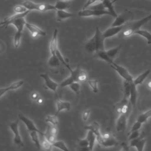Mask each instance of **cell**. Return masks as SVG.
Returning a JSON list of instances; mask_svg holds the SVG:
<instances>
[{"label": "cell", "instance_id": "8", "mask_svg": "<svg viewBox=\"0 0 151 151\" xmlns=\"http://www.w3.org/2000/svg\"><path fill=\"white\" fill-rule=\"evenodd\" d=\"M96 140L100 145L106 147L115 146L118 145L117 140L111 134L107 137H103L102 134L97 136H96Z\"/></svg>", "mask_w": 151, "mask_h": 151}, {"label": "cell", "instance_id": "48", "mask_svg": "<svg viewBox=\"0 0 151 151\" xmlns=\"http://www.w3.org/2000/svg\"><path fill=\"white\" fill-rule=\"evenodd\" d=\"M140 132L139 130H136V131H134L132 132H130V134L129 136V140H133L136 137H137L139 135H140Z\"/></svg>", "mask_w": 151, "mask_h": 151}, {"label": "cell", "instance_id": "12", "mask_svg": "<svg viewBox=\"0 0 151 151\" xmlns=\"http://www.w3.org/2000/svg\"><path fill=\"white\" fill-rule=\"evenodd\" d=\"M40 77L44 80V85L47 88H49L50 90H52L53 92L55 93V95H57L56 90L57 87H58L59 84L54 81L51 79V78L48 76L47 73H42L40 74Z\"/></svg>", "mask_w": 151, "mask_h": 151}, {"label": "cell", "instance_id": "28", "mask_svg": "<svg viewBox=\"0 0 151 151\" xmlns=\"http://www.w3.org/2000/svg\"><path fill=\"white\" fill-rule=\"evenodd\" d=\"M95 55L96 57H97L98 58H100V59L106 61L109 64H111L113 62V60H111L109 57V56L107 55V54L106 53V51L105 50L99 51L95 52Z\"/></svg>", "mask_w": 151, "mask_h": 151}, {"label": "cell", "instance_id": "20", "mask_svg": "<svg viewBox=\"0 0 151 151\" xmlns=\"http://www.w3.org/2000/svg\"><path fill=\"white\" fill-rule=\"evenodd\" d=\"M24 18L25 17H19L11 21L10 24H12L15 27L17 31L21 32H22L26 24V21Z\"/></svg>", "mask_w": 151, "mask_h": 151}, {"label": "cell", "instance_id": "45", "mask_svg": "<svg viewBox=\"0 0 151 151\" xmlns=\"http://www.w3.org/2000/svg\"><path fill=\"white\" fill-rule=\"evenodd\" d=\"M78 145L83 147V148H87L89 150V149H88V142L87 139V138H85V139H80V140H78Z\"/></svg>", "mask_w": 151, "mask_h": 151}, {"label": "cell", "instance_id": "30", "mask_svg": "<svg viewBox=\"0 0 151 151\" xmlns=\"http://www.w3.org/2000/svg\"><path fill=\"white\" fill-rule=\"evenodd\" d=\"M54 5H55L57 10V9L65 10L70 8V3L68 1L60 0V1H58Z\"/></svg>", "mask_w": 151, "mask_h": 151}, {"label": "cell", "instance_id": "6", "mask_svg": "<svg viewBox=\"0 0 151 151\" xmlns=\"http://www.w3.org/2000/svg\"><path fill=\"white\" fill-rule=\"evenodd\" d=\"M18 123L19 120L17 119L13 122H11L8 124V126L12 132L14 133V137L13 139V142L15 145L18 147H23L24 143L21 139V137L19 133V129H18Z\"/></svg>", "mask_w": 151, "mask_h": 151}, {"label": "cell", "instance_id": "7", "mask_svg": "<svg viewBox=\"0 0 151 151\" xmlns=\"http://www.w3.org/2000/svg\"><path fill=\"white\" fill-rule=\"evenodd\" d=\"M110 65L113 69H114L120 75V76L122 78H123L124 80H126L130 82L133 81V76L130 74L129 71L124 67H122L120 65L117 64L114 61L111 64H110Z\"/></svg>", "mask_w": 151, "mask_h": 151}, {"label": "cell", "instance_id": "2", "mask_svg": "<svg viewBox=\"0 0 151 151\" xmlns=\"http://www.w3.org/2000/svg\"><path fill=\"white\" fill-rule=\"evenodd\" d=\"M21 4L29 11L37 10L41 12H45L50 10H57L55 5L47 3L38 4L30 0L24 1L21 3Z\"/></svg>", "mask_w": 151, "mask_h": 151}, {"label": "cell", "instance_id": "43", "mask_svg": "<svg viewBox=\"0 0 151 151\" xmlns=\"http://www.w3.org/2000/svg\"><path fill=\"white\" fill-rule=\"evenodd\" d=\"M87 80V73L83 70H81L79 76H78V82L84 83Z\"/></svg>", "mask_w": 151, "mask_h": 151}, {"label": "cell", "instance_id": "19", "mask_svg": "<svg viewBox=\"0 0 151 151\" xmlns=\"http://www.w3.org/2000/svg\"><path fill=\"white\" fill-rule=\"evenodd\" d=\"M24 84V81L23 80H19L16 82H14L10 84L9 86L4 87V88H0V97H2L5 93H6L9 90H13L17 89L21 87Z\"/></svg>", "mask_w": 151, "mask_h": 151}, {"label": "cell", "instance_id": "49", "mask_svg": "<svg viewBox=\"0 0 151 151\" xmlns=\"http://www.w3.org/2000/svg\"><path fill=\"white\" fill-rule=\"evenodd\" d=\"M90 113V109H87L84 111L83 113V119L84 121H86L88 119V117Z\"/></svg>", "mask_w": 151, "mask_h": 151}, {"label": "cell", "instance_id": "35", "mask_svg": "<svg viewBox=\"0 0 151 151\" xmlns=\"http://www.w3.org/2000/svg\"><path fill=\"white\" fill-rule=\"evenodd\" d=\"M120 47H121V46L119 45V46L116 47H114V48H111V49H110V50L106 51V53H107V55L109 56V57L111 60H114V57L116 56L117 54L118 53V52H119V51Z\"/></svg>", "mask_w": 151, "mask_h": 151}, {"label": "cell", "instance_id": "44", "mask_svg": "<svg viewBox=\"0 0 151 151\" xmlns=\"http://www.w3.org/2000/svg\"><path fill=\"white\" fill-rule=\"evenodd\" d=\"M27 9L24 5H22V4L21 5H17L16 6H14V12H15L16 13H22L24 12L25 11H27Z\"/></svg>", "mask_w": 151, "mask_h": 151}, {"label": "cell", "instance_id": "11", "mask_svg": "<svg viewBox=\"0 0 151 151\" xmlns=\"http://www.w3.org/2000/svg\"><path fill=\"white\" fill-rule=\"evenodd\" d=\"M127 114L122 113L120 114L119 118L117 120L116 124V130L119 132H124L127 127Z\"/></svg>", "mask_w": 151, "mask_h": 151}, {"label": "cell", "instance_id": "23", "mask_svg": "<svg viewBox=\"0 0 151 151\" xmlns=\"http://www.w3.org/2000/svg\"><path fill=\"white\" fill-rule=\"evenodd\" d=\"M57 20L58 21H61L65 19L73 17L74 14L71 12L65 11V10L57 9Z\"/></svg>", "mask_w": 151, "mask_h": 151}, {"label": "cell", "instance_id": "40", "mask_svg": "<svg viewBox=\"0 0 151 151\" xmlns=\"http://www.w3.org/2000/svg\"><path fill=\"white\" fill-rule=\"evenodd\" d=\"M68 86L70 87V88L72 91H73L74 93H76L77 96L79 94L80 88V84L79 82H74L70 84Z\"/></svg>", "mask_w": 151, "mask_h": 151}, {"label": "cell", "instance_id": "18", "mask_svg": "<svg viewBox=\"0 0 151 151\" xmlns=\"http://www.w3.org/2000/svg\"><path fill=\"white\" fill-rule=\"evenodd\" d=\"M57 100H56V105H57V111L55 114L57 116L59 112L61 111L62 110H70L71 108V104L70 102L68 101H64L61 100L56 95Z\"/></svg>", "mask_w": 151, "mask_h": 151}, {"label": "cell", "instance_id": "29", "mask_svg": "<svg viewBox=\"0 0 151 151\" xmlns=\"http://www.w3.org/2000/svg\"><path fill=\"white\" fill-rule=\"evenodd\" d=\"M38 133L36 131H32L29 132V135L31 137V139L34 144V146L38 149H40L41 147V143H40V140L38 137Z\"/></svg>", "mask_w": 151, "mask_h": 151}, {"label": "cell", "instance_id": "37", "mask_svg": "<svg viewBox=\"0 0 151 151\" xmlns=\"http://www.w3.org/2000/svg\"><path fill=\"white\" fill-rule=\"evenodd\" d=\"M45 122L47 123H50L52 125L54 126H56L58 123L57 116L55 114L47 116L45 118Z\"/></svg>", "mask_w": 151, "mask_h": 151}, {"label": "cell", "instance_id": "16", "mask_svg": "<svg viewBox=\"0 0 151 151\" xmlns=\"http://www.w3.org/2000/svg\"><path fill=\"white\" fill-rule=\"evenodd\" d=\"M30 12L29 10H27V11L22 12V13H16L15 14L5 19L2 22H0V27H6L8 25H9L11 22V21L19 17H25L29 12Z\"/></svg>", "mask_w": 151, "mask_h": 151}, {"label": "cell", "instance_id": "52", "mask_svg": "<svg viewBox=\"0 0 151 151\" xmlns=\"http://www.w3.org/2000/svg\"><path fill=\"white\" fill-rule=\"evenodd\" d=\"M148 87L151 89V81H149V83H148Z\"/></svg>", "mask_w": 151, "mask_h": 151}, {"label": "cell", "instance_id": "38", "mask_svg": "<svg viewBox=\"0 0 151 151\" xmlns=\"http://www.w3.org/2000/svg\"><path fill=\"white\" fill-rule=\"evenodd\" d=\"M52 146H54L58 149H60L64 151H68V149L66 145H65L64 142L62 140H59V141H55L53 144Z\"/></svg>", "mask_w": 151, "mask_h": 151}, {"label": "cell", "instance_id": "41", "mask_svg": "<svg viewBox=\"0 0 151 151\" xmlns=\"http://www.w3.org/2000/svg\"><path fill=\"white\" fill-rule=\"evenodd\" d=\"M55 55L57 56V57L58 58V59L60 60V62L61 63H62L68 70L69 69H70L71 68V67H70V65H69V64L67 63V62L64 60V57H63V56L62 55V54H61V52H60V51H59V50L58 49H57V51H56V52H55Z\"/></svg>", "mask_w": 151, "mask_h": 151}, {"label": "cell", "instance_id": "32", "mask_svg": "<svg viewBox=\"0 0 151 151\" xmlns=\"http://www.w3.org/2000/svg\"><path fill=\"white\" fill-rule=\"evenodd\" d=\"M48 64L50 67H57L60 65V61L55 54H52L48 60Z\"/></svg>", "mask_w": 151, "mask_h": 151}, {"label": "cell", "instance_id": "25", "mask_svg": "<svg viewBox=\"0 0 151 151\" xmlns=\"http://www.w3.org/2000/svg\"><path fill=\"white\" fill-rule=\"evenodd\" d=\"M150 73V70L148 69L146 71L142 73V74H139L136 78H135L133 80V83H134V84L137 86V85L142 84L143 82L144 81V80H145V78L149 76Z\"/></svg>", "mask_w": 151, "mask_h": 151}, {"label": "cell", "instance_id": "10", "mask_svg": "<svg viewBox=\"0 0 151 151\" xmlns=\"http://www.w3.org/2000/svg\"><path fill=\"white\" fill-rule=\"evenodd\" d=\"M18 118L20 120H21L25 124V125L26 126L27 129L29 132H31L32 131H36L39 133V134L44 136V133L37 129L36 126L34 124V122L31 120H30L28 117H27L22 113L18 114Z\"/></svg>", "mask_w": 151, "mask_h": 151}, {"label": "cell", "instance_id": "51", "mask_svg": "<svg viewBox=\"0 0 151 151\" xmlns=\"http://www.w3.org/2000/svg\"><path fill=\"white\" fill-rule=\"evenodd\" d=\"M37 100V102H38V103H40H40H41V102L42 101V99H41V98H40V97H39Z\"/></svg>", "mask_w": 151, "mask_h": 151}, {"label": "cell", "instance_id": "34", "mask_svg": "<svg viewBox=\"0 0 151 151\" xmlns=\"http://www.w3.org/2000/svg\"><path fill=\"white\" fill-rule=\"evenodd\" d=\"M150 117H151V109L140 114L138 116L137 120L143 124V123L146 122L147 120V119Z\"/></svg>", "mask_w": 151, "mask_h": 151}, {"label": "cell", "instance_id": "50", "mask_svg": "<svg viewBox=\"0 0 151 151\" xmlns=\"http://www.w3.org/2000/svg\"><path fill=\"white\" fill-rule=\"evenodd\" d=\"M31 97L32 100H37L40 97H39V94L37 92H34L33 93H32L31 96Z\"/></svg>", "mask_w": 151, "mask_h": 151}, {"label": "cell", "instance_id": "36", "mask_svg": "<svg viewBox=\"0 0 151 151\" xmlns=\"http://www.w3.org/2000/svg\"><path fill=\"white\" fill-rule=\"evenodd\" d=\"M55 135H54V134H53L51 133V132L50 130V127H49V126H48V127H47L46 132L44 133V136L45 137V139L48 142H50L51 143L53 144L55 142Z\"/></svg>", "mask_w": 151, "mask_h": 151}, {"label": "cell", "instance_id": "39", "mask_svg": "<svg viewBox=\"0 0 151 151\" xmlns=\"http://www.w3.org/2000/svg\"><path fill=\"white\" fill-rule=\"evenodd\" d=\"M22 36V32L16 31L15 35H14V44L15 48H17L19 44H20V40Z\"/></svg>", "mask_w": 151, "mask_h": 151}, {"label": "cell", "instance_id": "5", "mask_svg": "<svg viewBox=\"0 0 151 151\" xmlns=\"http://www.w3.org/2000/svg\"><path fill=\"white\" fill-rule=\"evenodd\" d=\"M81 68L79 65H77L74 70H72L71 68L68 70L70 72V77H67L66 79L63 80L60 86L61 87H64L69 86L70 84L74 82H78V76L81 71Z\"/></svg>", "mask_w": 151, "mask_h": 151}, {"label": "cell", "instance_id": "47", "mask_svg": "<svg viewBox=\"0 0 151 151\" xmlns=\"http://www.w3.org/2000/svg\"><path fill=\"white\" fill-rule=\"evenodd\" d=\"M103 0H87V1L86 2V4H84L83 9L88 8L89 6H90L91 5H93V4L97 2H102Z\"/></svg>", "mask_w": 151, "mask_h": 151}, {"label": "cell", "instance_id": "33", "mask_svg": "<svg viewBox=\"0 0 151 151\" xmlns=\"http://www.w3.org/2000/svg\"><path fill=\"white\" fill-rule=\"evenodd\" d=\"M41 136L42 137V139L40 140L41 147L44 150H46L48 151L51 150L52 149V144L50 142H48L43 135H41Z\"/></svg>", "mask_w": 151, "mask_h": 151}, {"label": "cell", "instance_id": "31", "mask_svg": "<svg viewBox=\"0 0 151 151\" xmlns=\"http://www.w3.org/2000/svg\"><path fill=\"white\" fill-rule=\"evenodd\" d=\"M131 82L126 81V80L123 81V97L126 98V99H127L129 100V97H130Z\"/></svg>", "mask_w": 151, "mask_h": 151}, {"label": "cell", "instance_id": "46", "mask_svg": "<svg viewBox=\"0 0 151 151\" xmlns=\"http://www.w3.org/2000/svg\"><path fill=\"white\" fill-rule=\"evenodd\" d=\"M142 123H141L140 122H138L137 120L133 124V126L131 127V129L130 130L129 132H132L134 131H136V130H139L140 129V128L142 126Z\"/></svg>", "mask_w": 151, "mask_h": 151}, {"label": "cell", "instance_id": "14", "mask_svg": "<svg viewBox=\"0 0 151 151\" xmlns=\"http://www.w3.org/2000/svg\"><path fill=\"white\" fill-rule=\"evenodd\" d=\"M123 27L124 25L115 27L111 26V27L107 28L105 31H104V32H103V36L105 39L113 37L118 33L122 31Z\"/></svg>", "mask_w": 151, "mask_h": 151}, {"label": "cell", "instance_id": "13", "mask_svg": "<svg viewBox=\"0 0 151 151\" xmlns=\"http://www.w3.org/2000/svg\"><path fill=\"white\" fill-rule=\"evenodd\" d=\"M129 99L123 97L122 100L116 104L115 109L117 113L122 114V113H127L129 111V101H128Z\"/></svg>", "mask_w": 151, "mask_h": 151}, {"label": "cell", "instance_id": "9", "mask_svg": "<svg viewBox=\"0 0 151 151\" xmlns=\"http://www.w3.org/2000/svg\"><path fill=\"white\" fill-rule=\"evenodd\" d=\"M145 137V133L142 132L137 137L130 140V147H135L138 151L143 150L146 142Z\"/></svg>", "mask_w": 151, "mask_h": 151}, {"label": "cell", "instance_id": "21", "mask_svg": "<svg viewBox=\"0 0 151 151\" xmlns=\"http://www.w3.org/2000/svg\"><path fill=\"white\" fill-rule=\"evenodd\" d=\"M57 34H58V30L57 28H55L54 31L53 35L50 45V50L51 55L55 54V52L58 49L57 48Z\"/></svg>", "mask_w": 151, "mask_h": 151}, {"label": "cell", "instance_id": "17", "mask_svg": "<svg viewBox=\"0 0 151 151\" xmlns=\"http://www.w3.org/2000/svg\"><path fill=\"white\" fill-rule=\"evenodd\" d=\"M136 85L134 84L133 81L131 82L130 84V92L129 97V103L133 107H135L137 102V91L136 88Z\"/></svg>", "mask_w": 151, "mask_h": 151}, {"label": "cell", "instance_id": "26", "mask_svg": "<svg viewBox=\"0 0 151 151\" xmlns=\"http://www.w3.org/2000/svg\"><path fill=\"white\" fill-rule=\"evenodd\" d=\"M86 138L88 142L89 150H92L96 140V135L91 130H88Z\"/></svg>", "mask_w": 151, "mask_h": 151}, {"label": "cell", "instance_id": "4", "mask_svg": "<svg viewBox=\"0 0 151 151\" xmlns=\"http://www.w3.org/2000/svg\"><path fill=\"white\" fill-rule=\"evenodd\" d=\"M133 17V14L132 12L126 9L123 11L120 14L117 15V16L114 18L115 19L112 23V27L120 26L126 24L128 21H130Z\"/></svg>", "mask_w": 151, "mask_h": 151}, {"label": "cell", "instance_id": "54", "mask_svg": "<svg viewBox=\"0 0 151 151\" xmlns=\"http://www.w3.org/2000/svg\"><path fill=\"white\" fill-rule=\"evenodd\" d=\"M63 1H70V0H63Z\"/></svg>", "mask_w": 151, "mask_h": 151}, {"label": "cell", "instance_id": "42", "mask_svg": "<svg viewBox=\"0 0 151 151\" xmlns=\"http://www.w3.org/2000/svg\"><path fill=\"white\" fill-rule=\"evenodd\" d=\"M97 80H90L88 81V83L90 87L91 88L93 91L94 93H97L98 92V86H97Z\"/></svg>", "mask_w": 151, "mask_h": 151}, {"label": "cell", "instance_id": "53", "mask_svg": "<svg viewBox=\"0 0 151 151\" xmlns=\"http://www.w3.org/2000/svg\"><path fill=\"white\" fill-rule=\"evenodd\" d=\"M118 1V0H113V1H111V2H112V3H113H113H114V2H116V1Z\"/></svg>", "mask_w": 151, "mask_h": 151}, {"label": "cell", "instance_id": "24", "mask_svg": "<svg viewBox=\"0 0 151 151\" xmlns=\"http://www.w3.org/2000/svg\"><path fill=\"white\" fill-rule=\"evenodd\" d=\"M84 129L87 130H91L96 136L101 135V133L100 131V125L96 122H93L90 125H87L84 126Z\"/></svg>", "mask_w": 151, "mask_h": 151}, {"label": "cell", "instance_id": "22", "mask_svg": "<svg viewBox=\"0 0 151 151\" xmlns=\"http://www.w3.org/2000/svg\"><path fill=\"white\" fill-rule=\"evenodd\" d=\"M101 3L104 8L110 12L111 16L113 17L114 18H116L117 16V14L114 8L113 4L110 0H103Z\"/></svg>", "mask_w": 151, "mask_h": 151}, {"label": "cell", "instance_id": "3", "mask_svg": "<svg viewBox=\"0 0 151 151\" xmlns=\"http://www.w3.org/2000/svg\"><path fill=\"white\" fill-rule=\"evenodd\" d=\"M103 15H111V14L107 10L99 8L97 6L91 7L89 9L86 8L84 9H82L81 11H80L78 13V15L79 17H91V16L99 17Z\"/></svg>", "mask_w": 151, "mask_h": 151}, {"label": "cell", "instance_id": "27", "mask_svg": "<svg viewBox=\"0 0 151 151\" xmlns=\"http://www.w3.org/2000/svg\"><path fill=\"white\" fill-rule=\"evenodd\" d=\"M133 34H137V35H139L144 37L147 40V44H151V33L150 32H149L148 31L145 30V29H141L139 28V29L136 30Z\"/></svg>", "mask_w": 151, "mask_h": 151}, {"label": "cell", "instance_id": "1", "mask_svg": "<svg viewBox=\"0 0 151 151\" xmlns=\"http://www.w3.org/2000/svg\"><path fill=\"white\" fill-rule=\"evenodd\" d=\"M150 20H151V14L138 21L126 23L124 25L122 31L123 36L124 37H128L130 36L133 34L136 30L140 28L142 25L146 24Z\"/></svg>", "mask_w": 151, "mask_h": 151}, {"label": "cell", "instance_id": "15", "mask_svg": "<svg viewBox=\"0 0 151 151\" xmlns=\"http://www.w3.org/2000/svg\"><path fill=\"white\" fill-rule=\"evenodd\" d=\"M25 27L29 31L32 37H35L37 35L45 36L46 35V33L45 31H44L41 28H40L39 27H38L35 25L26 22Z\"/></svg>", "mask_w": 151, "mask_h": 151}]
</instances>
